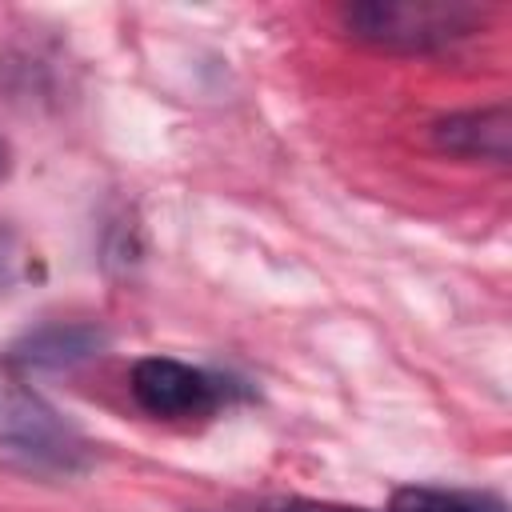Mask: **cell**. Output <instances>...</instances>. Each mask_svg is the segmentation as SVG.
Returning a JSON list of instances; mask_svg holds the SVG:
<instances>
[{
    "mask_svg": "<svg viewBox=\"0 0 512 512\" xmlns=\"http://www.w3.org/2000/svg\"><path fill=\"white\" fill-rule=\"evenodd\" d=\"M484 8L468 0H360L344 8V28L388 52H436L472 36Z\"/></svg>",
    "mask_w": 512,
    "mask_h": 512,
    "instance_id": "6da1fadb",
    "label": "cell"
},
{
    "mask_svg": "<svg viewBox=\"0 0 512 512\" xmlns=\"http://www.w3.org/2000/svg\"><path fill=\"white\" fill-rule=\"evenodd\" d=\"M0 448L28 472H76L88 460L80 432L24 388H4L0 396Z\"/></svg>",
    "mask_w": 512,
    "mask_h": 512,
    "instance_id": "7a4b0ae2",
    "label": "cell"
},
{
    "mask_svg": "<svg viewBox=\"0 0 512 512\" xmlns=\"http://www.w3.org/2000/svg\"><path fill=\"white\" fill-rule=\"evenodd\" d=\"M132 400L160 420H188V416H208L224 400V380L192 368L172 356H144L132 364L128 376Z\"/></svg>",
    "mask_w": 512,
    "mask_h": 512,
    "instance_id": "3957f363",
    "label": "cell"
},
{
    "mask_svg": "<svg viewBox=\"0 0 512 512\" xmlns=\"http://www.w3.org/2000/svg\"><path fill=\"white\" fill-rule=\"evenodd\" d=\"M104 348H108V332L100 324L56 320V324H40L24 332L20 340H12L4 360L16 372H64V368L96 360Z\"/></svg>",
    "mask_w": 512,
    "mask_h": 512,
    "instance_id": "277c9868",
    "label": "cell"
},
{
    "mask_svg": "<svg viewBox=\"0 0 512 512\" xmlns=\"http://www.w3.org/2000/svg\"><path fill=\"white\" fill-rule=\"evenodd\" d=\"M432 144L456 160H484L508 168L512 160V112L508 104L448 112L432 124Z\"/></svg>",
    "mask_w": 512,
    "mask_h": 512,
    "instance_id": "5b68a950",
    "label": "cell"
},
{
    "mask_svg": "<svg viewBox=\"0 0 512 512\" xmlns=\"http://www.w3.org/2000/svg\"><path fill=\"white\" fill-rule=\"evenodd\" d=\"M388 512H504V500L476 488H432L408 484L392 492Z\"/></svg>",
    "mask_w": 512,
    "mask_h": 512,
    "instance_id": "8992f818",
    "label": "cell"
},
{
    "mask_svg": "<svg viewBox=\"0 0 512 512\" xmlns=\"http://www.w3.org/2000/svg\"><path fill=\"white\" fill-rule=\"evenodd\" d=\"M276 512H372V508H352V504H328V500H288Z\"/></svg>",
    "mask_w": 512,
    "mask_h": 512,
    "instance_id": "52a82bcc",
    "label": "cell"
},
{
    "mask_svg": "<svg viewBox=\"0 0 512 512\" xmlns=\"http://www.w3.org/2000/svg\"><path fill=\"white\" fill-rule=\"evenodd\" d=\"M4 168H8V148H4V140H0V176H4Z\"/></svg>",
    "mask_w": 512,
    "mask_h": 512,
    "instance_id": "ba28073f",
    "label": "cell"
}]
</instances>
